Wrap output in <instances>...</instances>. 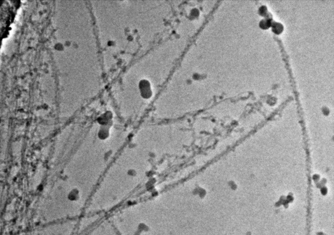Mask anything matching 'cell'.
I'll list each match as a JSON object with an SVG mask.
<instances>
[{"mask_svg":"<svg viewBox=\"0 0 334 235\" xmlns=\"http://www.w3.org/2000/svg\"><path fill=\"white\" fill-rule=\"evenodd\" d=\"M108 134H109V133L108 132L107 128H105V126H103L99 130L98 135L99 138L104 139L107 137V135Z\"/></svg>","mask_w":334,"mask_h":235,"instance_id":"277c9868","label":"cell"},{"mask_svg":"<svg viewBox=\"0 0 334 235\" xmlns=\"http://www.w3.org/2000/svg\"><path fill=\"white\" fill-rule=\"evenodd\" d=\"M79 198V192L76 189H73L68 194V198L71 201H76Z\"/></svg>","mask_w":334,"mask_h":235,"instance_id":"6da1fadb","label":"cell"},{"mask_svg":"<svg viewBox=\"0 0 334 235\" xmlns=\"http://www.w3.org/2000/svg\"><path fill=\"white\" fill-rule=\"evenodd\" d=\"M272 30L273 32L275 33L276 34H279L282 32L284 29V27H283V25H282L281 23H280L276 22H273V23L272 24Z\"/></svg>","mask_w":334,"mask_h":235,"instance_id":"7a4b0ae2","label":"cell"},{"mask_svg":"<svg viewBox=\"0 0 334 235\" xmlns=\"http://www.w3.org/2000/svg\"><path fill=\"white\" fill-rule=\"evenodd\" d=\"M272 24V19L265 18L261 20L260 23V26L263 29H268Z\"/></svg>","mask_w":334,"mask_h":235,"instance_id":"3957f363","label":"cell"},{"mask_svg":"<svg viewBox=\"0 0 334 235\" xmlns=\"http://www.w3.org/2000/svg\"><path fill=\"white\" fill-rule=\"evenodd\" d=\"M259 13L262 15L265 16L267 13V8L265 6H262L259 9Z\"/></svg>","mask_w":334,"mask_h":235,"instance_id":"5b68a950","label":"cell"}]
</instances>
